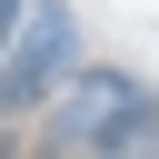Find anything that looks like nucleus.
Here are the masks:
<instances>
[{
    "instance_id": "nucleus-1",
    "label": "nucleus",
    "mask_w": 159,
    "mask_h": 159,
    "mask_svg": "<svg viewBox=\"0 0 159 159\" xmlns=\"http://www.w3.org/2000/svg\"><path fill=\"white\" fill-rule=\"evenodd\" d=\"M70 70H80L70 10H60V0H20V10H10V40H0V129H20Z\"/></svg>"
},
{
    "instance_id": "nucleus-2",
    "label": "nucleus",
    "mask_w": 159,
    "mask_h": 159,
    "mask_svg": "<svg viewBox=\"0 0 159 159\" xmlns=\"http://www.w3.org/2000/svg\"><path fill=\"white\" fill-rule=\"evenodd\" d=\"M139 99H149V89H139L129 70H70V80H60L20 129H30V149H40V159H80V149H89L99 129H119Z\"/></svg>"
},
{
    "instance_id": "nucleus-3",
    "label": "nucleus",
    "mask_w": 159,
    "mask_h": 159,
    "mask_svg": "<svg viewBox=\"0 0 159 159\" xmlns=\"http://www.w3.org/2000/svg\"><path fill=\"white\" fill-rule=\"evenodd\" d=\"M80 159H159V99H139V109H129L119 129H99Z\"/></svg>"
},
{
    "instance_id": "nucleus-4",
    "label": "nucleus",
    "mask_w": 159,
    "mask_h": 159,
    "mask_svg": "<svg viewBox=\"0 0 159 159\" xmlns=\"http://www.w3.org/2000/svg\"><path fill=\"white\" fill-rule=\"evenodd\" d=\"M0 159H20V129H0Z\"/></svg>"
},
{
    "instance_id": "nucleus-5",
    "label": "nucleus",
    "mask_w": 159,
    "mask_h": 159,
    "mask_svg": "<svg viewBox=\"0 0 159 159\" xmlns=\"http://www.w3.org/2000/svg\"><path fill=\"white\" fill-rule=\"evenodd\" d=\"M10 10H20V0H0V40H10Z\"/></svg>"
}]
</instances>
